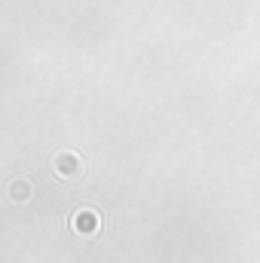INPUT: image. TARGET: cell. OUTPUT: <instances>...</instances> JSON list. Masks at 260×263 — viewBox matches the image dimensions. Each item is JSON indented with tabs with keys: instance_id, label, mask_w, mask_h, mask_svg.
Instances as JSON below:
<instances>
[{
	"instance_id": "cell-1",
	"label": "cell",
	"mask_w": 260,
	"mask_h": 263,
	"mask_svg": "<svg viewBox=\"0 0 260 263\" xmlns=\"http://www.w3.org/2000/svg\"><path fill=\"white\" fill-rule=\"evenodd\" d=\"M73 230H77V233H95V230H98V214H95V211H80V214H73Z\"/></svg>"
}]
</instances>
